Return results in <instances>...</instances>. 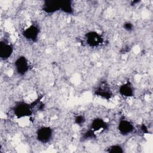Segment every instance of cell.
<instances>
[{
  "label": "cell",
  "instance_id": "6",
  "mask_svg": "<svg viewBox=\"0 0 153 153\" xmlns=\"http://www.w3.org/2000/svg\"><path fill=\"white\" fill-rule=\"evenodd\" d=\"M40 29L36 24H31L23 32V35L26 39L32 42H36L38 38Z\"/></svg>",
  "mask_w": 153,
  "mask_h": 153
},
{
  "label": "cell",
  "instance_id": "11",
  "mask_svg": "<svg viewBox=\"0 0 153 153\" xmlns=\"http://www.w3.org/2000/svg\"><path fill=\"white\" fill-rule=\"evenodd\" d=\"M108 127V124L102 118L97 117L94 118L90 125V128L94 132L99 131L100 130H104Z\"/></svg>",
  "mask_w": 153,
  "mask_h": 153
},
{
  "label": "cell",
  "instance_id": "1",
  "mask_svg": "<svg viewBox=\"0 0 153 153\" xmlns=\"http://www.w3.org/2000/svg\"><path fill=\"white\" fill-rule=\"evenodd\" d=\"M13 112L17 118H22L30 117L33 114V109L30 104L23 101H20L14 105Z\"/></svg>",
  "mask_w": 153,
  "mask_h": 153
},
{
  "label": "cell",
  "instance_id": "12",
  "mask_svg": "<svg viewBox=\"0 0 153 153\" xmlns=\"http://www.w3.org/2000/svg\"><path fill=\"white\" fill-rule=\"evenodd\" d=\"M60 11L67 14H73L74 12L73 2L69 0L60 1Z\"/></svg>",
  "mask_w": 153,
  "mask_h": 153
},
{
  "label": "cell",
  "instance_id": "13",
  "mask_svg": "<svg viewBox=\"0 0 153 153\" xmlns=\"http://www.w3.org/2000/svg\"><path fill=\"white\" fill-rule=\"evenodd\" d=\"M106 152L109 153H123L124 152V149L121 145L115 144L109 146L107 148Z\"/></svg>",
  "mask_w": 153,
  "mask_h": 153
},
{
  "label": "cell",
  "instance_id": "8",
  "mask_svg": "<svg viewBox=\"0 0 153 153\" xmlns=\"http://www.w3.org/2000/svg\"><path fill=\"white\" fill-rule=\"evenodd\" d=\"M13 46L6 40H1L0 42V57L2 60L8 59L13 54Z\"/></svg>",
  "mask_w": 153,
  "mask_h": 153
},
{
  "label": "cell",
  "instance_id": "15",
  "mask_svg": "<svg viewBox=\"0 0 153 153\" xmlns=\"http://www.w3.org/2000/svg\"><path fill=\"white\" fill-rule=\"evenodd\" d=\"M74 121H75V123L76 124L79 125V126H81L85 123V118L82 115H78L75 117Z\"/></svg>",
  "mask_w": 153,
  "mask_h": 153
},
{
  "label": "cell",
  "instance_id": "9",
  "mask_svg": "<svg viewBox=\"0 0 153 153\" xmlns=\"http://www.w3.org/2000/svg\"><path fill=\"white\" fill-rule=\"evenodd\" d=\"M117 128L121 134L127 136L133 132L134 127L131 121L126 119H121L118 124Z\"/></svg>",
  "mask_w": 153,
  "mask_h": 153
},
{
  "label": "cell",
  "instance_id": "16",
  "mask_svg": "<svg viewBox=\"0 0 153 153\" xmlns=\"http://www.w3.org/2000/svg\"><path fill=\"white\" fill-rule=\"evenodd\" d=\"M133 25L130 22H126L123 24V28L127 32H130L133 30Z\"/></svg>",
  "mask_w": 153,
  "mask_h": 153
},
{
  "label": "cell",
  "instance_id": "2",
  "mask_svg": "<svg viewBox=\"0 0 153 153\" xmlns=\"http://www.w3.org/2000/svg\"><path fill=\"white\" fill-rule=\"evenodd\" d=\"M85 41L86 44L90 47H97L103 44V36L97 32L90 30L85 34Z\"/></svg>",
  "mask_w": 153,
  "mask_h": 153
},
{
  "label": "cell",
  "instance_id": "4",
  "mask_svg": "<svg viewBox=\"0 0 153 153\" xmlns=\"http://www.w3.org/2000/svg\"><path fill=\"white\" fill-rule=\"evenodd\" d=\"M94 92V94L97 96H99L106 100H109L113 96V93L111 90L109 85L105 81L101 82L99 85L97 86Z\"/></svg>",
  "mask_w": 153,
  "mask_h": 153
},
{
  "label": "cell",
  "instance_id": "7",
  "mask_svg": "<svg viewBox=\"0 0 153 153\" xmlns=\"http://www.w3.org/2000/svg\"><path fill=\"white\" fill-rule=\"evenodd\" d=\"M60 1L46 0L43 2L42 10L47 14H53L60 11Z\"/></svg>",
  "mask_w": 153,
  "mask_h": 153
},
{
  "label": "cell",
  "instance_id": "3",
  "mask_svg": "<svg viewBox=\"0 0 153 153\" xmlns=\"http://www.w3.org/2000/svg\"><path fill=\"white\" fill-rule=\"evenodd\" d=\"M14 68L18 75H25L29 69L28 60L24 56H19L14 62Z\"/></svg>",
  "mask_w": 153,
  "mask_h": 153
},
{
  "label": "cell",
  "instance_id": "5",
  "mask_svg": "<svg viewBox=\"0 0 153 153\" xmlns=\"http://www.w3.org/2000/svg\"><path fill=\"white\" fill-rule=\"evenodd\" d=\"M36 137L39 142L43 143H47L52 139L53 130L50 127L42 126L37 130Z\"/></svg>",
  "mask_w": 153,
  "mask_h": 153
},
{
  "label": "cell",
  "instance_id": "17",
  "mask_svg": "<svg viewBox=\"0 0 153 153\" xmlns=\"http://www.w3.org/2000/svg\"><path fill=\"white\" fill-rule=\"evenodd\" d=\"M140 130H141V131H142L143 133H148V128H147V127H146L144 124H143L141 125V126H140Z\"/></svg>",
  "mask_w": 153,
  "mask_h": 153
},
{
  "label": "cell",
  "instance_id": "10",
  "mask_svg": "<svg viewBox=\"0 0 153 153\" xmlns=\"http://www.w3.org/2000/svg\"><path fill=\"white\" fill-rule=\"evenodd\" d=\"M118 91L124 97H131L134 95V87L130 81H127L121 84L119 87Z\"/></svg>",
  "mask_w": 153,
  "mask_h": 153
},
{
  "label": "cell",
  "instance_id": "14",
  "mask_svg": "<svg viewBox=\"0 0 153 153\" xmlns=\"http://www.w3.org/2000/svg\"><path fill=\"white\" fill-rule=\"evenodd\" d=\"M96 137V132H94L91 128H89L87 131H85L82 135V139L83 140H88V139H93Z\"/></svg>",
  "mask_w": 153,
  "mask_h": 153
}]
</instances>
